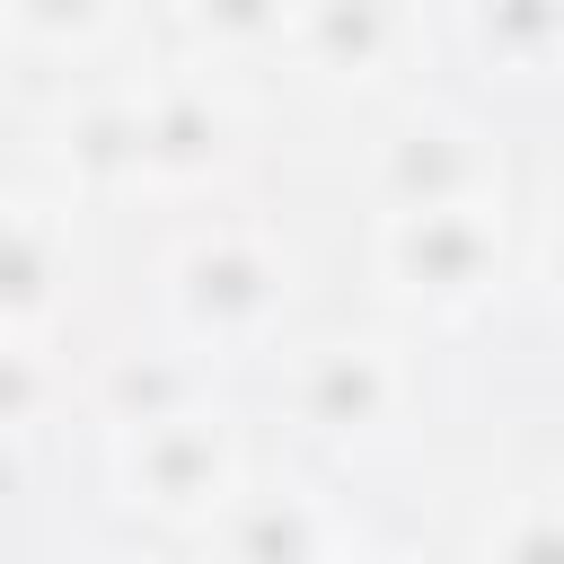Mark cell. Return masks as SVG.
I'll list each match as a JSON object with an SVG mask.
<instances>
[{"label":"cell","instance_id":"obj_1","mask_svg":"<svg viewBox=\"0 0 564 564\" xmlns=\"http://www.w3.org/2000/svg\"><path fill=\"white\" fill-rule=\"evenodd\" d=\"M282 256L247 229H203L176 264H167V300H176V326L185 344H212V352H247L282 326Z\"/></svg>","mask_w":564,"mask_h":564},{"label":"cell","instance_id":"obj_2","mask_svg":"<svg viewBox=\"0 0 564 564\" xmlns=\"http://www.w3.org/2000/svg\"><path fill=\"white\" fill-rule=\"evenodd\" d=\"M502 273V220L494 203H441V212H388L379 220V282L414 308H476Z\"/></svg>","mask_w":564,"mask_h":564},{"label":"cell","instance_id":"obj_3","mask_svg":"<svg viewBox=\"0 0 564 564\" xmlns=\"http://www.w3.org/2000/svg\"><path fill=\"white\" fill-rule=\"evenodd\" d=\"M123 485H132V502H150L167 520H212L229 502V432H220V414L185 405V414L132 423L123 432Z\"/></svg>","mask_w":564,"mask_h":564},{"label":"cell","instance_id":"obj_4","mask_svg":"<svg viewBox=\"0 0 564 564\" xmlns=\"http://www.w3.org/2000/svg\"><path fill=\"white\" fill-rule=\"evenodd\" d=\"M502 159L485 150L476 123L423 115L388 141V212H441V203H494Z\"/></svg>","mask_w":564,"mask_h":564},{"label":"cell","instance_id":"obj_5","mask_svg":"<svg viewBox=\"0 0 564 564\" xmlns=\"http://www.w3.org/2000/svg\"><path fill=\"white\" fill-rule=\"evenodd\" d=\"M291 405H300L308 432H379L405 405V370H397L388 344H326L291 379Z\"/></svg>","mask_w":564,"mask_h":564},{"label":"cell","instance_id":"obj_6","mask_svg":"<svg viewBox=\"0 0 564 564\" xmlns=\"http://www.w3.org/2000/svg\"><path fill=\"white\" fill-rule=\"evenodd\" d=\"M212 520L220 529L203 538V564H335V520L308 494H247Z\"/></svg>","mask_w":564,"mask_h":564},{"label":"cell","instance_id":"obj_7","mask_svg":"<svg viewBox=\"0 0 564 564\" xmlns=\"http://www.w3.org/2000/svg\"><path fill=\"white\" fill-rule=\"evenodd\" d=\"M291 44L317 79H379L405 53V0H300Z\"/></svg>","mask_w":564,"mask_h":564},{"label":"cell","instance_id":"obj_8","mask_svg":"<svg viewBox=\"0 0 564 564\" xmlns=\"http://www.w3.org/2000/svg\"><path fill=\"white\" fill-rule=\"evenodd\" d=\"M229 150V115L203 79H167L141 97V185H194Z\"/></svg>","mask_w":564,"mask_h":564},{"label":"cell","instance_id":"obj_9","mask_svg":"<svg viewBox=\"0 0 564 564\" xmlns=\"http://www.w3.org/2000/svg\"><path fill=\"white\" fill-rule=\"evenodd\" d=\"M62 256H53V229H35V220H18V212H0V344H18V352H35V335L53 326V308H62Z\"/></svg>","mask_w":564,"mask_h":564},{"label":"cell","instance_id":"obj_10","mask_svg":"<svg viewBox=\"0 0 564 564\" xmlns=\"http://www.w3.org/2000/svg\"><path fill=\"white\" fill-rule=\"evenodd\" d=\"M476 53L511 79H538L564 62V0H476Z\"/></svg>","mask_w":564,"mask_h":564},{"label":"cell","instance_id":"obj_11","mask_svg":"<svg viewBox=\"0 0 564 564\" xmlns=\"http://www.w3.org/2000/svg\"><path fill=\"white\" fill-rule=\"evenodd\" d=\"M291 9L300 0H176L185 35L203 53H220V62H256V53L291 44Z\"/></svg>","mask_w":564,"mask_h":564},{"label":"cell","instance_id":"obj_12","mask_svg":"<svg viewBox=\"0 0 564 564\" xmlns=\"http://www.w3.org/2000/svg\"><path fill=\"white\" fill-rule=\"evenodd\" d=\"M115 18V0H0V26H18L26 44H88Z\"/></svg>","mask_w":564,"mask_h":564},{"label":"cell","instance_id":"obj_13","mask_svg":"<svg viewBox=\"0 0 564 564\" xmlns=\"http://www.w3.org/2000/svg\"><path fill=\"white\" fill-rule=\"evenodd\" d=\"M485 564H564V511H555V502H529V511H511Z\"/></svg>","mask_w":564,"mask_h":564},{"label":"cell","instance_id":"obj_14","mask_svg":"<svg viewBox=\"0 0 564 564\" xmlns=\"http://www.w3.org/2000/svg\"><path fill=\"white\" fill-rule=\"evenodd\" d=\"M546 282H555V300H564V212H555V229H546Z\"/></svg>","mask_w":564,"mask_h":564},{"label":"cell","instance_id":"obj_15","mask_svg":"<svg viewBox=\"0 0 564 564\" xmlns=\"http://www.w3.org/2000/svg\"><path fill=\"white\" fill-rule=\"evenodd\" d=\"M335 564H414V555H335Z\"/></svg>","mask_w":564,"mask_h":564}]
</instances>
